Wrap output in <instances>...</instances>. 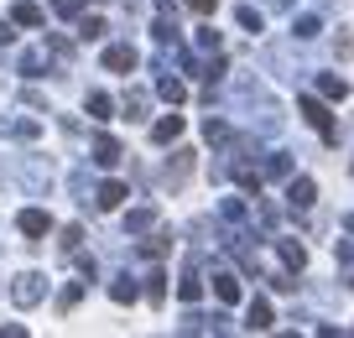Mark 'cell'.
Here are the masks:
<instances>
[{
	"label": "cell",
	"instance_id": "cell-6",
	"mask_svg": "<svg viewBox=\"0 0 354 338\" xmlns=\"http://www.w3.org/2000/svg\"><path fill=\"white\" fill-rule=\"evenodd\" d=\"M125 198H131V187H125V182H115V177H110V182H100V193H94V203H100L104 214H115V208H120Z\"/></svg>",
	"mask_w": 354,
	"mask_h": 338
},
{
	"label": "cell",
	"instance_id": "cell-24",
	"mask_svg": "<svg viewBox=\"0 0 354 338\" xmlns=\"http://www.w3.org/2000/svg\"><path fill=\"white\" fill-rule=\"evenodd\" d=\"M234 21H240L245 32H261V26H266V16L255 11V6H240V11H234Z\"/></svg>",
	"mask_w": 354,
	"mask_h": 338
},
{
	"label": "cell",
	"instance_id": "cell-4",
	"mask_svg": "<svg viewBox=\"0 0 354 338\" xmlns=\"http://www.w3.org/2000/svg\"><path fill=\"white\" fill-rule=\"evenodd\" d=\"M287 203L292 208H313L318 203V182H313V177H292L287 182Z\"/></svg>",
	"mask_w": 354,
	"mask_h": 338
},
{
	"label": "cell",
	"instance_id": "cell-32",
	"mask_svg": "<svg viewBox=\"0 0 354 338\" xmlns=\"http://www.w3.org/2000/svg\"><path fill=\"white\" fill-rule=\"evenodd\" d=\"M78 302H84V286H63V297H57V307H63V312H68V307H78Z\"/></svg>",
	"mask_w": 354,
	"mask_h": 338
},
{
	"label": "cell",
	"instance_id": "cell-33",
	"mask_svg": "<svg viewBox=\"0 0 354 338\" xmlns=\"http://www.w3.org/2000/svg\"><path fill=\"white\" fill-rule=\"evenodd\" d=\"M333 57H339V63H349V57H354V37H349V32H339V42H333Z\"/></svg>",
	"mask_w": 354,
	"mask_h": 338
},
{
	"label": "cell",
	"instance_id": "cell-22",
	"mask_svg": "<svg viewBox=\"0 0 354 338\" xmlns=\"http://www.w3.org/2000/svg\"><path fill=\"white\" fill-rule=\"evenodd\" d=\"M125 120H146V88H131V94H125Z\"/></svg>",
	"mask_w": 354,
	"mask_h": 338
},
{
	"label": "cell",
	"instance_id": "cell-28",
	"mask_svg": "<svg viewBox=\"0 0 354 338\" xmlns=\"http://www.w3.org/2000/svg\"><path fill=\"white\" fill-rule=\"evenodd\" d=\"M42 68H47V53H26L21 57V73L26 78H42Z\"/></svg>",
	"mask_w": 354,
	"mask_h": 338
},
{
	"label": "cell",
	"instance_id": "cell-9",
	"mask_svg": "<svg viewBox=\"0 0 354 338\" xmlns=\"http://www.w3.org/2000/svg\"><path fill=\"white\" fill-rule=\"evenodd\" d=\"M11 26H42V6H37V0H16L11 6Z\"/></svg>",
	"mask_w": 354,
	"mask_h": 338
},
{
	"label": "cell",
	"instance_id": "cell-19",
	"mask_svg": "<svg viewBox=\"0 0 354 338\" xmlns=\"http://www.w3.org/2000/svg\"><path fill=\"white\" fill-rule=\"evenodd\" d=\"M318 94H323V99H339V104H344V94H349V84H344L339 73H323V78H318Z\"/></svg>",
	"mask_w": 354,
	"mask_h": 338
},
{
	"label": "cell",
	"instance_id": "cell-3",
	"mask_svg": "<svg viewBox=\"0 0 354 338\" xmlns=\"http://www.w3.org/2000/svg\"><path fill=\"white\" fill-rule=\"evenodd\" d=\"M136 63H141V53H136L131 42H115V47H104V73H131Z\"/></svg>",
	"mask_w": 354,
	"mask_h": 338
},
{
	"label": "cell",
	"instance_id": "cell-11",
	"mask_svg": "<svg viewBox=\"0 0 354 338\" xmlns=\"http://www.w3.org/2000/svg\"><path fill=\"white\" fill-rule=\"evenodd\" d=\"M120 141H115V135H94V162H100V167H115V162H120Z\"/></svg>",
	"mask_w": 354,
	"mask_h": 338
},
{
	"label": "cell",
	"instance_id": "cell-37",
	"mask_svg": "<svg viewBox=\"0 0 354 338\" xmlns=\"http://www.w3.org/2000/svg\"><path fill=\"white\" fill-rule=\"evenodd\" d=\"M188 11L193 16H214V11H219V0H188Z\"/></svg>",
	"mask_w": 354,
	"mask_h": 338
},
{
	"label": "cell",
	"instance_id": "cell-20",
	"mask_svg": "<svg viewBox=\"0 0 354 338\" xmlns=\"http://www.w3.org/2000/svg\"><path fill=\"white\" fill-rule=\"evenodd\" d=\"M234 182H240L245 193H261V172H255L250 162H234Z\"/></svg>",
	"mask_w": 354,
	"mask_h": 338
},
{
	"label": "cell",
	"instance_id": "cell-23",
	"mask_svg": "<svg viewBox=\"0 0 354 338\" xmlns=\"http://www.w3.org/2000/svg\"><path fill=\"white\" fill-rule=\"evenodd\" d=\"M339 265H344V286H354V240H339Z\"/></svg>",
	"mask_w": 354,
	"mask_h": 338
},
{
	"label": "cell",
	"instance_id": "cell-31",
	"mask_svg": "<svg viewBox=\"0 0 354 338\" xmlns=\"http://www.w3.org/2000/svg\"><path fill=\"white\" fill-rule=\"evenodd\" d=\"M167 250H172V240H167V234H156V240H146V245H141V255H151V261H162Z\"/></svg>",
	"mask_w": 354,
	"mask_h": 338
},
{
	"label": "cell",
	"instance_id": "cell-25",
	"mask_svg": "<svg viewBox=\"0 0 354 338\" xmlns=\"http://www.w3.org/2000/svg\"><path fill=\"white\" fill-rule=\"evenodd\" d=\"M78 37H84V42H100V37H104V21H100V16H84V21H78Z\"/></svg>",
	"mask_w": 354,
	"mask_h": 338
},
{
	"label": "cell",
	"instance_id": "cell-26",
	"mask_svg": "<svg viewBox=\"0 0 354 338\" xmlns=\"http://www.w3.org/2000/svg\"><path fill=\"white\" fill-rule=\"evenodd\" d=\"M287 172H292V156H287V151H277L271 162H266V172H261V177H287Z\"/></svg>",
	"mask_w": 354,
	"mask_h": 338
},
{
	"label": "cell",
	"instance_id": "cell-1",
	"mask_svg": "<svg viewBox=\"0 0 354 338\" xmlns=\"http://www.w3.org/2000/svg\"><path fill=\"white\" fill-rule=\"evenodd\" d=\"M42 297H47V276H42V271H21V276L11 281V302H16V307H37Z\"/></svg>",
	"mask_w": 354,
	"mask_h": 338
},
{
	"label": "cell",
	"instance_id": "cell-30",
	"mask_svg": "<svg viewBox=\"0 0 354 338\" xmlns=\"http://www.w3.org/2000/svg\"><path fill=\"white\" fill-rule=\"evenodd\" d=\"M203 135H209V141L219 146V141H230V125H224V120H214V115H209V120H203Z\"/></svg>",
	"mask_w": 354,
	"mask_h": 338
},
{
	"label": "cell",
	"instance_id": "cell-39",
	"mask_svg": "<svg viewBox=\"0 0 354 338\" xmlns=\"http://www.w3.org/2000/svg\"><path fill=\"white\" fill-rule=\"evenodd\" d=\"M11 37H16V32H11V21H0V42H11Z\"/></svg>",
	"mask_w": 354,
	"mask_h": 338
},
{
	"label": "cell",
	"instance_id": "cell-41",
	"mask_svg": "<svg viewBox=\"0 0 354 338\" xmlns=\"http://www.w3.org/2000/svg\"><path fill=\"white\" fill-rule=\"evenodd\" d=\"M344 229H349V234H354V214H349V218H344Z\"/></svg>",
	"mask_w": 354,
	"mask_h": 338
},
{
	"label": "cell",
	"instance_id": "cell-21",
	"mask_svg": "<svg viewBox=\"0 0 354 338\" xmlns=\"http://www.w3.org/2000/svg\"><path fill=\"white\" fill-rule=\"evenodd\" d=\"M84 109L94 115V120H110V115H115V99H110V94H88V104H84Z\"/></svg>",
	"mask_w": 354,
	"mask_h": 338
},
{
	"label": "cell",
	"instance_id": "cell-40",
	"mask_svg": "<svg viewBox=\"0 0 354 338\" xmlns=\"http://www.w3.org/2000/svg\"><path fill=\"white\" fill-rule=\"evenodd\" d=\"M271 6H277V11H287V6H292V0H271Z\"/></svg>",
	"mask_w": 354,
	"mask_h": 338
},
{
	"label": "cell",
	"instance_id": "cell-35",
	"mask_svg": "<svg viewBox=\"0 0 354 338\" xmlns=\"http://www.w3.org/2000/svg\"><path fill=\"white\" fill-rule=\"evenodd\" d=\"M78 240H84V229H78V224H68V229H63V255H73Z\"/></svg>",
	"mask_w": 354,
	"mask_h": 338
},
{
	"label": "cell",
	"instance_id": "cell-16",
	"mask_svg": "<svg viewBox=\"0 0 354 338\" xmlns=\"http://www.w3.org/2000/svg\"><path fill=\"white\" fill-rule=\"evenodd\" d=\"M110 297H115V302H120V307H131L136 297H141V286H136L131 276H115V281H110Z\"/></svg>",
	"mask_w": 354,
	"mask_h": 338
},
{
	"label": "cell",
	"instance_id": "cell-10",
	"mask_svg": "<svg viewBox=\"0 0 354 338\" xmlns=\"http://www.w3.org/2000/svg\"><path fill=\"white\" fill-rule=\"evenodd\" d=\"M188 172H193V151H172V162H167V182L183 187V182H188Z\"/></svg>",
	"mask_w": 354,
	"mask_h": 338
},
{
	"label": "cell",
	"instance_id": "cell-8",
	"mask_svg": "<svg viewBox=\"0 0 354 338\" xmlns=\"http://www.w3.org/2000/svg\"><path fill=\"white\" fill-rule=\"evenodd\" d=\"M16 224H21V234H32V240H42V234L53 229V218H47L42 208H21V218H16Z\"/></svg>",
	"mask_w": 354,
	"mask_h": 338
},
{
	"label": "cell",
	"instance_id": "cell-13",
	"mask_svg": "<svg viewBox=\"0 0 354 338\" xmlns=\"http://www.w3.org/2000/svg\"><path fill=\"white\" fill-rule=\"evenodd\" d=\"M214 297H219V302H240V276L214 271Z\"/></svg>",
	"mask_w": 354,
	"mask_h": 338
},
{
	"label": "cell",
	"instance_id": "cell-12",
	"mask_svg": "<svg viewBox=\"0 0 354 338\" xmlns=\"http://www.w3.org/2000/svg\"><path fill=\"white\" fill-rule=\"evenodd\" d=\"M177 135H183V115H162V120L151 125V141H156V146L177 141Z\"/></svg>",
	"mask_w": 354,
	"mask_h": 338
},
{
	"label": "cell",
	"instance_id": "cell-36",
	"mask_svg": "<svg viewBox=\"0 0 354 338\" xmlns=\"http://www.w3.org/2000/svg\"><path fill=\"white\" fill-rule=\"evenodd\" d=\"M224 218H230V224H240V218H245V203H240V198H224Z\"/></svg>",
	"mask_w": 354,
	"mask_h": 338
},
{
	"label": "cell",
	"instance_id": "cell-38",
	"mask_svg": "<svg viewBox=\"0 0 354 338\" xmlns=\"http://www.w3.org/2000/svg\"><path fill=\"white\" fill-rule=\"evenodd\" d=\"M151 32H156V42H177V26H172V21H156Z\"/></svg>",
	"mask_w": 354,
	"mask_h": 338
},
{
	"label": "cell",
	"instance_id": "cell-14",
	"mask_svg": "<svg viewBox=\"0 0 354 338\" xmlns=\"http://www.w3.org/2000/svg\"><path fill=\"white\" fill-rule=\"evenodd\" d=\"M277 250H281V265H287V271H302V265H308V250H302L297 240H277Z\"/></svg>",
	"mask_w": 354,
	"mask_h": 338
},
{
	"label": "cell",
	"instance_id": "cell-5",
	"mask_svg": "<svg viewBox=\"0 0 354 338\" xmlns=\"http://www.w3.org/2000/svg\"><path fill=\"white\" fill-rule=\"evenodd\" d=\"M277 323V312H271V302H266V297H255L250 307H245V328H250V333H266V328Z\"/></svg>",
	"mask_w": 354,
	"mask_h": 338
},
{
	"label": "cell",
	"instance_id": "cell-2",
	"mask_svg": "<svg viewBox=\"0 0 354 338\" xmlns=\"http://www.w3.org/2000/svg\"><path fill=\"white\" fill-rule=\"evenodd\" d=\"M297 109H302V120H308V125H313V131H318V135H323V141H333V115H328V109H323V99H313V94H302V99H297Z\"/></svg>",
	"mask_w": 354,
	"mask_h": 338
},
{
	"label": "cell",
	"instance_id": "cell-34",
	"mask_svg": "<svg viewBox=\"0 0 354 338\" xmlns=\"http://www.w3.org/2000/svg\"><path fill=\"white\" fill-rule=\"evenodd\" d=\"M198 47L203 53H219V32H214V26H198Z\"/></svg>",
	"mask_w": 354,
	"mask_h": 338
},
{
	"label": "cell",
	"instance_id": "cell-27",
	"mask_svg": "<svg viewBox=\"0 0 354 338\" xmlns=\"http://www.w3.org/2000/svg\"><path fill=\"white\" fill-rule=\"evenodd\" d=\"M146 297H151V307L167 297V276H162V271H151V276H146Z\"/></svg>",
	"mask_w": 354,
	"mask_h": 338
},
{
	"label": "cell",
	"instance_id": "cell-29",
	"mask_svg": "<svg viewBox=\"0 0 354 338\" xmlns=\"http://www.w3.org/2000/svg\"><path fill=\"white\" fill-rule=\"evenodd\" d=\"M84 6H88V0H53V11L63 16V21H73V16H84Z\"/></svg>",
	"mask_w": 354,
	"mask_h": 338
},
{
	"label": "cell",
	"instance_id": "cell-15",
	"mask_svg": "<svg viewBox=\"0 0 354 338\" xmlns=\"http://www.w3.org/2000/svg\"><path fill=\"white\" fill-rule=\"evenodd\" d=\"M156 224V208H131V214H125V234H146Z\"/></svg>",
	"mask_w": 354,
	"mask_h": 338
},
{
	"label": "cell",
	"instance_id": "cell-17",
	"mask_svg": "<svg viewBox=\"0 0 354 338\" xmlns=\"http://www.w3.org/2000/svg\"><path fill=\"white\" fill-rule=\"evenodd\" d=\"M156 94H162L167 104H183V99H188V84H183V78H172V73H167L162 84H156Z\"/></svg>",
	"mask_w": 354,
	"mask_h": 338
},
{
	"label": "cell",
	"instance_id": "cell-7",
	"mask_svg": "<svg viewBox=\"0 0 354 338\" xmlns=\"http://www.w3.org/2000/svg\"><path fill=\"white\" fill-rule=\"evenodd\" d=\"M177 297H183L188 307L203 297V276H198V261H188V271H183V281H177Z\"/></svg>",
	"mask_w": 354,
	"mask_h": 338
},
{
	"label": "cell",
	"instance_id": "cell-18",
	"mask_svg": "<svg viewBox=\"0 0 354 338\" xmlns=\"http://www.w3.org/2000/svg\"><path fill=\"white\" fill-rule=\"evenodd\" d=\"M318 32H323L318 16H292V37H297V42H313Z\"/></svg>",
	"mask_w": 354,
	"mask_h": 338
}]
</instances>
